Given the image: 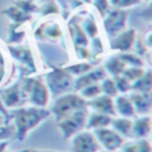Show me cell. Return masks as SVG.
<instances>
[{
    "label": "cell",
    "instance_id": "28",
    "mask_svg": "<svg viewBox=\"0 0 152 152\" xmlns=\"http://www.w3.org/2000/svg\"><path fill=\"white\" fill-rule=\"evenodd\" d=\"M113 81H115V86H116V88H118V91L123 92V94L131 91V88H132L131 81H128L124 76H116Z\"/></svg>",
    "mask_w": 152,
    "mask_h": 152
},
{
    "label": "cell",
    "instance_id": "9",
    "mask_svg": "<svg viewBox=\"0 0 152 152\" xmlns=\"http://www.w3.org/2000/svg\"><path fill=\"white\" fill-rule=\"evenodd\" d=\"M135 40H136V31L134 28L127 29V31L120 32L111 39V48L128 52L132 48V45L135 44Z\"/></svg>",
    "mask_w": 152,
    "mask_h": 152
},
{
    "label": "cell",
    "instance_id": "8",
    "mask_svg": "<svg viewBox=\"0 0 152 152\" xmlns=\"http://www.w3.org/2000/svg\"><path fill=\"white\" fill-rule=\"evenodd\" d=\"M72 148L74 152H99L100 145L94 134L79 132L74 136Z\"/></svg>",
    "mask_w": 152,
    "mask_h": 152
},
{
    "label": "cell",
    "instance_id": "26",
    "mask_svg": "<svg viewBox=\"0 0 152 152\" xmlns=\"http://www.w3.org/2000/svg\"><path fill=\"white\" fill-rule=\"evenodd\" d=\"M92 69V66L89 63H81V64H76V66H71L68 67V68H66V71L68 72L69 75H84L87 74V72H89Z\"/></svg>",
    "mask_w": 152,
    "mask_h": 152
},
{
    "label": "cell",
    "instance_id": "5",
    "mask_svg": "<svg viewBox=\"0 0 152 152\" xmlns=\"http://www.w3.org/2000/svg\"><path fill=\"white\" fill-rule=\"evenodd\" d=\"M47 88L53 95H64L74 86L72 76L66 69H55L47 75Z\"/></svg>",
    "mask_w": 152,
    "mask_h": 152
},
{
    "label": "cell",
    "instance_id": "15",
    "mask_svg": "<svg viewBox=\"0 0 152 152\" xmlns=\"http://www.w3.org/2000/svg\"><path fill=\"white\" fill-rule=\"evenodd\" d=\"M115 111L120 113L123 118H134L135 116V108L132 105L131 100L127 99L126 96H119L115 103Z\"/></svg>",
    "mask_w": 152,
    "mask_h": 152
},
{
    "label": "cell",
    "instance_id": "30",
    "mask_svg": "<svg viewBox=\"0 0 152 152\" xmlns=\"http://www.w3.org/2000/svg\"><path fill=\"white\" fill-rule=\"evenodd\" d=\"M15 135V127L13 126H0V142L11 139Z\"/></svg>",
    "mask_w": 152,
    "mask_h": 152
},
{
    "label": "cell",
    "instance_id": "31",
    "mask_svg": "<svg viewBox=\"0 0 152 152\" xmlns=\"http://www.w3.org/2000/svg\"><path fill=\"white\" fill-rule=\"evenodd\" d=\"M92 3H95L96 8L100 11V13H102L103 16L110 10V1H108V0H92Z\"/></svg>",
    "mask_w": 152,
    "mask_h": 152
},
{
    "label": "cell",
    "instance_id": "29",
    "mask_svg": "<svg viewBox=\"0 0 152 152\" xmlns=\"http://www.w3.org/2000/svg\"><path fill=\"white\" fill-rule=\"evenodd\" d=\"M111 3L110 5H113L118 10H123V8H128L132 5H137L142 0H108Z\"/></svg>",
    "mask_w": 152,
    "mask_h": 152
},
{
    "label": "cell",
    "instance_id": "10",
    "mask_svg": "<svg viewBox=\"0 0 152 152\" xmlns=\"http://www.w3.org/2000/svg\"><path fill=\"white\" fill-rule=\"evenodd\" d=\"M0 100L4 104V107L7 108H13V107H19V105H23L26 103L23 97V94H21L20 89V84H16L15 87H11V88L3 89L0 91Z\"/></svg>",
    "mask_w": 152,
    "mask_h": 152
},
{
    "label": "cell",
    "instance_id": "25",
    "mask_svg": "<svg viewBox=\"0 0 152 152\" xmlns=\"http://www.w3.org/2000/svg\"><path fill=\"white\" fill-rule=\"evenodd\" d=\"M100 89H102V92H104V95H107L110 97L118 95V88H116L115 81L112 79H104L102 86H100Z\"/></svg>",
    "mask_w": 152,
    "mask_h": 152
},
{
    "label": "cell",
    "instance_id": "34",
    "mask_svg": "<svg viewBox=\"0 0 152 152\" xmlns=\"http://www.w3.org/2000/svg\"><path fill=\"white\" fill-rule=\"evenodd\" d=\"M28 152H55V151H28Z\"/></svg>",
    "mask_w": 152,
    "mask_h": 152
},
{
    "label": "cell",
    "instance_id": "13",
    "mask_svg": "<svg viewBox=\"0 0 152 152\" xmlns=\"http://www.w3.org/2000/svg\"><path fill=\"white\" fill-rule=\"evenodd\" d=\"M131 103L135 108V112H139L142 115H147L151 110V100L150 94H140V92H135L131 96Z\"/></svg>",
    "mask_w": 152,
    "mask_h": 152
},
{
    "label": "cell",
    "instance_id": "19",
    "mask_svg": "<svg viewBox=\"0 0 152 152\" xmlns=\"http://www.w3.org/2000/svg\"><path fill=\"white\" fill-rule=\"evenodd\" d=\"M151 86H152V79H151V72L147 71L143 77H140L139 80L135 81L134 84V89L136 92H140V94H150L151 91Z\"/></svg>",
    "mask_w": 152,
    "mask_h": 152
},
{
    "label": "cell",
    "instance_id": "21",
    "mask_svg": "<svg viewBox=\"0 0 152 152\" xmlns=\"http://www.w3.org/2000/svg\"><path fill=\"white\" fill-rule=\"evenodd\" d=\"M4 13H7V15L18 24L23 23V21H26L27 19H28L27 13L24 12V11H21L19 7H10L7 11H4Z\"/></svg>",
    "mask_w": 152,
    "mask_h": 152
},
{
    "label": "cell",
    "instance_id": "22",
    "mask_svg": "<svg viewBox=\"0 0 152 152\" xmlns=\"http://www.w3.org/2000/svg\"><path fill=\"white\" fill-rule=\"evenodd\" d=\"M145 74V71L140 67H131V68H126L123 71V76L128 81H136L140 77H143V75Z\"/></svg>",
    "mask_w": 152,
    "mask_h": 152
},
{
    "label": "cell",
    "instance_id": "3",
    "mask_svg": "<svg viewBox=\"0 0 152 152\" xmlns=\"http://www.w3.org/2000/svg\"><path fill=\"white\" fill-rule=\"evenodd\" d=\"M87 119H88V108H83V110H77L67 115L61 120H59L58 127L60 128L64 139L74 137L76 134L81 132V129L87 124Z\"/></svg>",
    "mask_w": 152,
    "mask_h": 152
},
{
    "label": "cell",
    "instance_id": "12",
    "mask_svg": "<svg viewBox=\"0 0 152 152\" xmlns=\"http://www.w3.org/2000/svg\"><path fill=\"white\" fill-rule=\"evenodd\" d=\"M88 107H92L96 112L104 113V115H115V103L110 96L104 95V96H97L92 100L91 103H88Z\"/></svg>",
    "mask_w": 152,
    "mask_h": 152
},
{
    "label": "cell",
    "instance_id": "7",
    "mask_svg": "<svg viewBox=\"0 0 152 152\" xmlns=\"http://www.w3.org/2000/svg\"><path fill=\"white\" fill-rule=\"evenodd\" d=\"M95 137H96L99 145H102V147L108 152L118 151L124 143L123 136H120V135H119L118 132H115L113 129H108L107 127H105V128L95 129Z\"/></svg>",
    "mask_w": 152,
    "mask_h": 152
},
{
    "label": "cell",
    "instance_id": "23",
    "mask_svg": "<svg viewBox=\"0 0 152 152\" xmlns=\"http://www.w3.org/2000/svg\"><path fill=\"white\" fill-rule=\"evenodd\" d=\"M80 27H81V29L84 31V34H86L87 36L95 37L97 35V32H99V29H97V26H96V21H95L94 18L87 19V20L84 21V23L81 24Z\"/></svg>",
    "mask_w": 152,
    "mask_h": 152
},
{
    "label": "cell",
    "instance_id": "2",
    "mask_svg": "<svg viewBox=\"0 0 152 152\" xmlns=\"http://www.w3.org/2000/svg\"><path fill=\"white\" fill-rule=\"evenodd\" d=\"M20 89L24 100L29 102L34 107L44 108L48 104L50 91L42 79H24Z\"/></svg>",
    "mask_w": 152,
    "mask_h": 152
},
{
    "label": "cell",
    "instance_id": "18",
    "mask_svg": "<svg viewBox=\"0 0 152 152\" xmlns=\"http://www.w3.org/2000/svg\"><path fill=\"white\" fill-rule=\"evenodd\" d=\"M151 131V119L150 118H142L136 120V123L132 124V132L137 137H147Z\"/></svg>",
    "mask_w": 152,
    "mask_h": 152
},
{
    "label": "cell",
    "instance_id": "24",
    "mask_svg": "<svg viewBox=\"0 0 152 152\" xmlns=\"http://www.w3.org/2000/svg\"><path fill=\"white\" fill-rule=\"evenodd\" d=\"M119 59H120L121 61L124 63V66H128V64H131L132 67H142L143 66V60L139 58V56L136 55H132V53H121V55L118 56Z\"/></svg>",
    "mask_w": 152,
    "mask_h": 152
},
{
    "label": "cell",
    "instance_id": "17",
    "mask_svg": "<svg viewBox=\"0 0 152 152\" xmlns=\"http://www.w3.org/2000/svg\"><path fill=\"white\" fill-rule=\"evenodd\" d=\"M113 126V131L118 132L120 136H131L132 132V121L128 118H121V119H116L112 120L111 123Z\"/></svg>",
    "mask_w": 152,
    "mask_h": 152
},
{
    "label": "cell",
    "instance_id": "27",
    "mask_svg": "<svg viewBox=\"0 0 152 152\" xmlns=\"http://www.w3.org/2000/svg\"><path fill=\"white\" fill-rule=\"evenodd\" d=\"M102 92L99 84H91V86H87L86 88L81 89V97H87V99H95Z\"/></svg>",
    "mask_w": 152,
    "mask_h": 152
},
{
    "label": "cell",
    "instance_id": "35",
    "mask_svg": "<svg viewBox=\"0 0 152 152\" xmlns=\"http://www.w3.org/2000/svg\"><path fill=\"white\" fill-rule=\"evenodd\" d=\"M81 1H84V3H92V0H81Z\"/></svg>",
    "mask_w": 152,
    "mask_h": 152
},
{
    "label": "cell",
    "instance_id": "14",
    "mask_svg": "<svg viewBox=\"0 0 152 152\" xmlns=\"http://www.w3.org/2000/svg\"><path fill=\"white\" fill-rule=\"evenodd\" d=\"M112 123V119L108 115L104 113H99V112H94L89 115L88 113V119H87V128H105V127L111 126Z\"/></svg>",
    "mask_w": 152,
    "mask_h": 152
},
{
    "label": "cell",
    "instance_id": "11",
    "mask_svg": "<svg viewBox=\"0 0 152 152\" xmlns=\"http://www.w3.org/2000/svg\"><path fill=\"white\" fill-rule=\"evenodd\" d=\"M105 79V71L104 69H95V71H89L87 74L81 75L79 79H76V81H74V88L76 91H81L83 88H86L87 86L95 84L96 81H100Z\"/></svg>",
    "mask_w": 152,
    "mask_h": 152
},
{
    "label": "cell",
    "instance_id": "4",
    "mask_svg": "<svg viewBox=\"0 0 152 152\" xmlns=\"http://www.w3.org/2000/svg\"><path fill=\"white\" fill-rule=\"evenodd\" d=\"M83 108H88V103L80 96V95H63L55 102L52 108V112L55 113L56 120H61L66 118L67 115L75 112L77 110H83Z\"/></svg>",
    "mask_w": 152,
    "mask_h": 152
},
{
    "label": "cell",
    "instance_id": "16",
    "mask_svg": "<svg viewBox=\"0 0 152 152\" xmlns=\"http://www.w3.org/2000/svg\"><path fill=\"white\" fill-rule=\"evenodd\" d=\"M10 51L16 59L24 63L26 66H28L31 69L35 68V64H34V58H32V53L28 48H24V47H10Z\"/></svg>",
    "mask_w": 152,
    "mask_h": 152
},
{
    "label": "cell",
    "instance_id": "6",
    "mask_svg": "<svg viewBox=\"0 0 152 152\" xmlns=\"http://www.w3.org/2000/svg\"><path fill=\"white\" fill-rule=\"evenodd\" d=\"M127 18H128V13L123 10H118V8L107 13V16L104 18V29L110 35V37L116 36L118 34L126 29Z\"/></svg>",
    "mask_w": 152,
    "mask_h": 152
},
{
    "label": "cell",
    "instance_id": "36",
    "mask_svg": "<svg viewBox=\"0 0 152 152\" xmlns=\"http://www.w3.org/2000/svg\"><path fill=\"white\" fill-rule=\"evenodd\" d=\"M59 1H64V0H59Z\"/></svg>",
    "mask_w": 152,
    "mask_h": 152
},
{
    "label": "cell",
    "instance_id": "20",
    "mask_svg": "<svg viewBox=\"0 0 152 152\" xmlns=\"http://www.w3.org/2000/svg\"><path fill=\"white\" fill-rule=\"evenodd\" d=\"M105 68H107V71L110 72L111 75H113L116 77V76H120L123 74V71L126 69V66H124V63L118 58V56H115V58L110 59V60L107 61Z\"/></svg>",
    "mask_w": 152,
    "mask_h": 152
},
{
    "label": "cell",
    "instance_id": "1",
    "mask_svg": "<svg viewBox=\"0 0 152 152\" xmlns=\"http://www.w3.org/2000/svg\"><path fill=\"white\" fill-rule=\"evenodd\" d=\"M50 112L44 108H19L13 111L12 116L15 119V135L19 140H24L29 135V132L36 128L45 118H48Z\"/></svg>",
    "mask_w": 152,
    "mask_h": 152
},
{
    "label": "cell",
    "instance_id": "33",
    "mask_svg": "<svg viewBox=\"0 0 152 152\" xmlns=\"http://www.w3.org/2000/svg\"><path fill=\"white\" fill-rule=\"evenodd\" d=\"M8 120H10V116H8V115H4V113L0 112V126H3V124L8 123Z\"/></svg>",
    "mask_w": 152,
    "mask_h": 152
},
{
    "label": "cell",
    "instance_id": "32",
    "mask_svg": "<svg viewBox=\"0 0 152 152\" xmlns=\"http://www.w3.org/2000/svg\"><path fill=\"white\" fill-rule=\"evenodd\" d=\"M4 69H5V63H4V56L0 50V81H1L3 76H4Z\"/></svg>",
    "mask_w": 152,
    "mask_h": 152
}]
</instances>
